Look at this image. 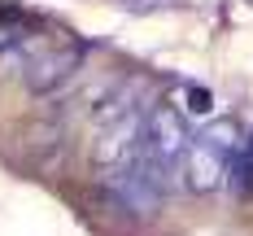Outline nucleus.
<instances>
[{
	"instance_id": "1",
	"label": "nucleus",
	"mask_w": 253,
	"mask_h": 236,
	"mask_svg": "<svg viewBox=\"0 0 253 236\" xmlns=\"http://www.w3.org/2000/svg\"><path fill=\"white\" fill-rule=\"evenodd\" d=\"M240 127L231 118H214L210 127H201L192 136L188 153H183V188L188 192H214L223 188V180H231V162L240 153Z\"/></svg>"
},
{
	"instance_id": "2",
	"label": "nucleus",
	"mask_w": 253,
	"mask_h": 236,
	"mask_svg": "<svg viewBox=\"0 0 253 236\" xmlns=\"http://www.w3.org/2000/svg\"><path fill=\"white\" fill-rule=\"evenodd\" d=\"M188 144H192V131L183 123V114H179L175 105H153L149 109V127H144V162H149L166 184L183 171Z\"/></svg>"
},
{
	"instance_id": "3",
	"label": "nucleus",
	"mask_w": 253,
	"mask_h": 236,
	"mask_svg": "<svg viewBox=\"0 0 253 236\" xmlns=\"http://www.w3.org/2000/svg\"><path fill=\"white\" fill-rule=\"evenodd\" d=\"M144 127H149V109H135L109 127H96V140H92V166L114 175V171H126L135 157L144 153Z\"/></svg>"
},
{
	"instance_id": "4",
	"label": "nucleus",
	"mask_w": 253,
	"mask_h": 236,
	"mask_svg": "<svg viewBox=\"0 0 253 236\" xmlns=\"http://www.w3.org/2000/svg\"><path fill=\"white\" fill-rule=\"evenodd\" d=\"M83 61H87V44H83V40H66V44H57V48L40 52V57L26 66V88H31L35 96H48V92L66 88V83L83 70Z\"/></svg>"
},
{
	"instance_id": "5",
	"label": "nucleus",
	"mask_w": 253,
	"mask_h": 236,
	"mask_svg": "<svg viewBox=\"0 0 253 236\" xmlns=\"http://www.w3.org/2000/svg\"><path fill=\"white\" fill-rule=\"evenodd\" d=\"M231 188L236 192H253V136L240 144V153L231 162Z\"/></svg>"
},
{
	"instance_id": "6",
	"label": "nucleus",
	"mask_w": 253,
	"mask_h": 236,
	"mask_svg": "<svg viewBox=\"0 0 253 236\" xmlns=\"http://www.w3.org/2000/svg\"><path fill=\"white\" fill-rule=\"evenodd\" d=\"M183 101H188V114H210V109H214V96H210L205 88H188Z\"/></svg>"
}]
</instances>
